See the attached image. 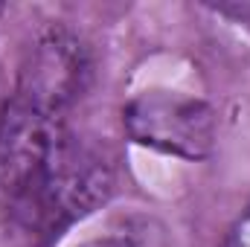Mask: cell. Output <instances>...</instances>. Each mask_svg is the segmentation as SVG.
<instances>
[{"label":"cell","mask_w":250,"mask_h":247,"mask_svg":"<svg viewBox=\"0 0 250 247\" xmlns=\"http://www.w3.org/2000/svg\"><path fill=\"white\" fill-rule=\"evenodd\" d=\"M114 184L108 157L67 131L38 175L6 204L32 239L53 242L76 221L96 212L111 198Z\"/></svg>","instance_id":"1"},{"label":"cell","mask_w":250,"mask_h":247,"mask_svg":"<svg viewBox=\"0 0 250 247\" xmlns=\"http://www.w3.org/2000/svg\"><path fill=\"white\" fill-rule=\"evenodd\" d=\"M123 128L137 145L189 163L207 160L218 143L212 105L184 90L151 87L131 96L123 108Z\"/></svg>","instance_id":"2"},{"label":"cell","mask_w":250,"mask_h":247,"mask_svg":"<svg viewBox=\"0 0 250 247\" xmlns=\"http://www.w3.org/2000/svg\"><path fill=\"white\" fill-rule=\"evenodd\" d=\"M90 79L87 47L64 26H44L15 64L12 99L67 123L70 108Z\"/></svg>","instance_id":"3"},{"label":"cell","mask_w":250,"mask_h":247,"mask_svg":"<svg viewBox=\"0 0 250 247\" xmlns=\"http://www.w3.org/2000/svg\"><path fill=\"white\" fill-rule=\"evenodd\" d=\"M207 9L224 21H230L233 26L250 32V0H224V3H207Z\"/></svg>","instance_id":"4"},{"label":"cell","mask_w":250,"mask_h":247,"mask_svg":"<svg viewBox=\"0 0 250 247\" xmlns=\"http://www.w3.org/2000/svg\"><path fill=\"white\" fill-rule=\"evenodd\" d=\"M221 247H250V201L245 204V209L233 218L230 230L224 233Z\"/></svg>","instance_id":"5"},{"label":"cell","mask_w":250,"mask_h":247,"mask_svg":"<svg viewBox=\"0 0 250 247\" xmlns=\"http://www.w3.org/2000/svg\"><path fill=\"white\" fill-rule=\"evenodd\" d=\"M76 247H137V245L131 239H125V236H96V239L79 242Z\"/></svg>","instance_id":"6"}]
</instances>
